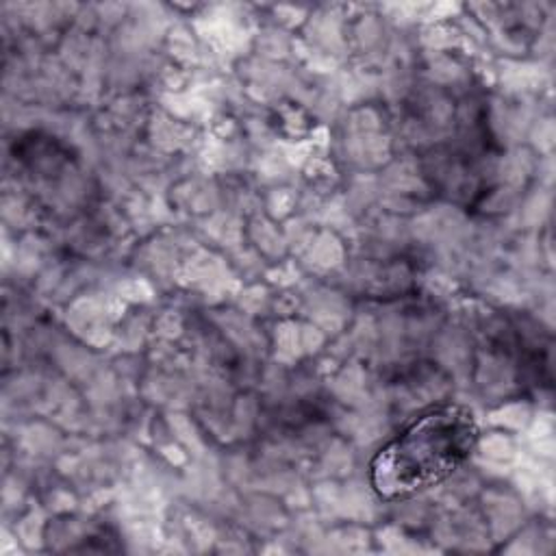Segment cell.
I'll list each match as a JSON object with an SVG mask.
<instances>
[{
	"mask_svg": "<svg viewBox=\"0 0 556 556\" xmlns=\"http://www.w3.org/2000/svg\"><path fill=\"white\" fill-rule=\"evenodd\" d=\"M478 424L465 406H441L389 441L371 460L369 480L382 500H402L450 478L471 454Z\"/></svg>",
	"mask_w": 556,
	"mask_h": 556,
	"instance_id": "obj_1",
	"label": "cell"
}]
</instances>
